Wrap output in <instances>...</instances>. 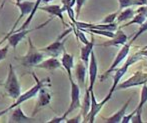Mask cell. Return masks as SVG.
Wrapping results in <instances>:
<instances>
[{
  "instance_id": "obj_32",
  "label": "cell",
  "mask_w": 147,
  "mask_h": 123,
  "mask_svg": "<svg viewBox=\"0 0 147 123\" xmlns=\"http://www.w3.org/2000/svg\"><path fill=\"white\" fill-rule=\"evenodd\" d=\"M81 119H82V115H81V113H79L77 116H75V117H73V118H66L65 119V122L66 123H79V122H81Z\"/></svg>"
},
{
  "instance_id": "obj_22",
  "label": "cell",
  "mask_w": 147,
  "mask_h": 123,
  "mask_svg": "<svg viewBox=\"0 0 147 123\" xmlns=\"http://www.w3.org/2000/svg\"><path fill=\"white\" fill-rule=\"evenodd\" d=\"M41 4H42V0H36V1L34 2V5H33L32 11H31V13L28 15V17H27V19L25 20V22L20 26V28H18L17 30H14V31H19V30H23V29H27L30 25V22L32 21L33 17H34V15L36 14L37 10L39 9V6H40Z\"/></svg>"
},
{
  "instance_id": "obj_3",
  "label": "cell",
  "mask_w": 147,
  "mask_h": 123,
  "mask_svg": "<svg viewBox=\"0 0 147 123\" xmlns=\"http://www.w3.org/2000/svg\"><path fill=\"white\" fill-rule=\"evenodd\" d=\"M3 86L7 95L12 99L16 100L21 94V87H20L19 80H18V77L12 64H9L8 66L7 77H6L5 82L3 83Z\"/></svg>"
},
{
  "instance_id": "obj_9",
  "label": "cell",
  "mask_w": 147,
  "mask_h": 123,
  "mask_svg": "<svg viewBox=\"0 0 147 123\" xmlns=\"http://www.w3.org/2000/svg\"><path fill=\"white\" fill-rule=\"evenodd\" d=\"M129 49H130V44H129V43L126 42L124 45H122L121 49H120L119 52L117 53L116 57H115V59L113 60L111 66L106 70V71H105L104 74H102L100 76V82H103V81H105V79H106L107 77L109 76V74H110L111 72L114 71V70L116 69L117 66L119 65V64L121 63V62L123 61V60L125 59L126 57H127L128 53H129Z\"/></svg>"
},
{
  "instance_id": "obj_7",
  "label": "cell",
  "mask_w": 147,
  "mask_h": 123,
  "mask_svg": "<svg viewBox=\"0 0 147 123\" xmlns=\"http://www.w3.org/2000/svg\"><path fill=\"white\" fill-rule=\"evenodd\" d=\"M70 85H71V92H70V96H71V101H70L69 107L66 110V112L63 114V118L66 119L67 116L70 113H72L73 111H75L76 109L80 108L81 105V101H80V87L78 86V84L76 82H74L73 80L70 81ZM65 121V120H64Z\"/></svg>"
},
{
  "instance_id": "obj_12",
  "label": "cell",
  "mask_w": 147,
  "mask_h": 123,
  "mask_svg": "<svg viewBox=\"0 0 147 123\" xmlns=\"http://www.w3.org/2000/svg\"><path fill=\"white\" fill-rule=\"evenodd\" d=\"M37 100L35 103V107L33 109V116L36 115L41 109L49 105L51 102V94L47 91L46 87H42L37 93Z\"/></svg>"
},
{
  "instance_id": "obj_27",
  "label": "cell",
  "mask_w": 147,
  "mask_h": 123,
  "mask_svg": "<svg viewBox=\"0 0 147 123\" xmlns=\"http://www.w3.org/2000/svg\"><path fill=\"white\" fill-rule=\"evenodd\" d=\"M119 1V9H124V8H127V7H130V6H133V5H139L136 0H118Z\"/></svg>"
},
{
  "instance_id": "obj_35",
  "label": "cell",
  "mask_w": 147,
  "mask_h": 123,
  "mask_svg": "<svg viewBox=\"0 0 147 123\" xmlns=\"http://www.w3.org/2000/svg\"><path fill=\"white\" fill-rule=\"evenodd\" d=\"M64 118H63V116H58V117H54V118H52L51 120H49L48 123H60V122H63L64 121Z\"/></svg>"
},
{
  "instance_id": "obj_8",
  "label": "cell",
  "mask_w": 147,
  "mask_h": 123,
  "mask_svg": "<svg viewBox=\"0 0 147 123\" xmlns=\"http://www.w3.org/2000/svg\"><path fill=\"white\" fill-rule=\"evenodd\" d=\"M140 58H141V55H139L138 53L134 54V55L130 56V57L128 58L127 61H126V63L124 64L122 67H120V68H118L117 70H115V74H114V77H113V84H112V87H111V89H110V92H109L108 94L112 95V93L115 91V88H116V86L118 85V83H119V81L121 80V78L123 77V75L127 72L129 66L131 65V64L135 63L136 61H138Z\"/></svg>"
},
{
  "instance_id": "obj_20",
  "label": "cell",
  "mask_w": 147,
  "mask_h": 123,
  "mask_svg": "<svg viewBox=\"0 0 147 123\" xmlns=\"http://www.w3.org/2000/svg\"><path fill=\"white\" fill-rule=\"evenodd\" d=\"M91 34V40L89 41L87 44H84V46L81 47L80 49V60L83 61V63L85 64L86 66H88L89 63V58H90V54L93 50V47H94V37H93V33H90Z\"/></svg>"
},
{
  "instance_id": "obj_31",
  "label": "cell",
  "mask_w": 147,
  "mask_h": 123,
  "mask_svg": "<svg viewBox=\"0 0 147 123\" xmlns=\"http://www.w3.org/2000/svg\"><path fill=\"white\" fill-rule=\"evenodd\" d=\"M8 47H9V45L7 44L4 47H2V48H0V61H2V60H4L6 58L8 53Z\"/></svg>"
},
{
  "instance_id": "obj_14",
  "label": "cell",
  "mask_w": 147,
  "mask_h": 123,
  "mask_svg": "<svg viewBox=\"0 0 147 123\" xmlns=\"http://www.w3.org/2000/svg\"><path fill=\"white\" fill-rule=\"evenodd\" d=\"M97 71H98V65H97V60L96 56H95L94 50H92L90 54V58H89V63H88V74H89V87L87 90L91 91L93 90V86H94L95 80L97 78Z\"/></svg>"
},
{
  "instance_id": "obj_39",
  "label": "cell",
  "mask_w": 147,
  "mask_h": 123,
  "mask_svg": "<svg viewBox=\"0 0 147 123\" xmlns=\"http://www.w3.org/2000/svg\"><path fill=\"white\" fill-rule=\"evenodd\" d=\"M21 1H23V0H16V2H21Z\"/></svg>"
},
{
  "instance_id": "obj_34",
  "label": "cell",
  "mask_w": 147,
  "mask_h": 123,
  "mask_svg": "<svg viewBox=\"0 0 147 123\" xmlns=\"http://www.w3.org/2000/svg\"><path fill=\"white\" fill-rule=\"evenodd\" d=\"M61 3L63 6H69V7H73L75 5V0H61Z\"/></svg>"
},
{
  "instance_id": "obj_2",
  "label": "cell",
  "mask_w": 147,
  "mask_h": 123,
  "mask_svg": "<svg viewBox=\"0 0 147 123\" xmlns=\"http://www.w3.org/2000/svg\"><path fill=\"white\" fill-rule=\"evenodd\" d=\"M32 75L35 79V84L33 85L30 89H28L26 92L21 93V94L19 95V97L16 99V101L14 102L12 105H10L9 107H7L9 110L12 109V108H14V107H16V106L20 105V104H22L23 102H25V101H27V100L35 97L37 95V93H38V91L40 90L42 87L50 86V78H49V77H46V78L41 79L40 80V79L37 78V76L34 73H32Z\"/></svg>"
},
{
  "instance_id": "obj_24",
  "label": "cell",
  "mask_w": 147,
  "mask_h": 123,
  "mask_svg": "<svg viewBox=\"0 0 147 123\" xmlns=\"http://www.w3.org/2000/svg\"><path fill=\"white\" fill-rule=\"evenodd\" d=\"M135 12H134L133 9L131 8H127V9L123 10L120 14L117 15V23H121L123 21H127V20H130L132 17L134 16Z\"/></svg>"
},
{
  "instance_id": "obj_5",
  "label": "cell",
  "mask_w": 147,
  "mask_h": 123,
  "mask_svg": "<svg viewBox=\"0 0 147 123\" xmlns=\"http://www.w3.org/2000/svg\"><path fill=\"white\" fill-rule=\"evenodd\" d=\"M51 20H52V18H51V19H49V20H47V21H45L44 23L39 25V26L34 27V28H31V29L27 28V29H23V30L14 31V32H12L11 34L6 35V36L4 37L1 41H0V45H1L5 40H7L8 41V45H9V46H11L12 48L15 50L16 47H17V45L19 44L22 40H23L24 37H25L26 35H28L30 32H32V31H34V30H38V29H41V28H43V27H45L47 24L49 23V22L51 21Z\"/></svg>"
},
{
  "instance_id": "obj_21",
  "label": "cell",
  "mask_w": 147,
  "mask_h": 123,
  "mask_svg": "<svg viewBox=\"0 0 147 123\" xmlns=\"http://www.w3.org/2000/svg\"><path fill=\"white\" fill-rule=\"evenodd\" d=\"M130 101H131V98L128 99L127 102H126V103L124 104V105L122 106L119 110H118L116 113L113 114L112 116H110V117H108V118H103V119H104V121L105 122H109V123H119V122H121L122 117L125 115L126 110H127L128 106H129Z\"/></svg>"
},
{
  "instance_id": "obj_17",
  "label": "cell",
  "mask_w": 147,
  "mask_h": 123,
  "mask_svg": "<svg viewBox=\"0 0 147 123\" xmlns=\"http://www.w3.org/2000/svg\"><path fill=\"white\" fill-rule=\"evenodd\" d=\"M39 9L41 11H44L46 13H48L49 15L53 16V17H58L60 20H61L62 24L66 25L65 21H64V17H63V10H62V7L59 5H55V4H52V5H44V6H39Z\"/></svg>"
},
{
  "instance_id": "obj_13",
  "label": "cell",
  "mask_w": 147,
  "mask_h": 123,
  "mask_svg": "<svg viewBox=\"0 0 147 123\" xmlns=\"http://www.w3.org/2000/svg\"><path fill=\"white\" fill-rule=\"evenodd\" d=\"M9 117H8V122L9 123H31L34 122V117H30L24 114L23 110L21 109L20 105L10 109Z\"/></svg>"
},
{
  "instance_id": "obj_4",
  "label": "cell",
  "mask_w": 147,
  "mask_h": 123,
  "mask_svg": "<svg viewBox=\"0 0 147 123\" xmlns=\"http://www.w3.org/2000/svg\"><path fill=\"white\" fill-rule=\"evenodd\" d=\"M70 32H72V27L66 29L62 34H60L55 41H53L51 44L47 45V46L43 47L40 50L45 54V55H49L51 57H58L63 53V51L65 50L64 48V44L66 42V36L69 34Z\"/></svg>"
},
{
  "instance_id": "obj_19",
  "label": "cell",
  "mask_w": 147,
  "mask_h": 123,
  "mask_svg": "<svg viewBox=\"0 0 147 123\" xmlns=\"http://www.w3.org/2000/svg\"><path fill=\"white\" fill-rule=\"evenodd\" d=\"M111 40L106 41V42L102 43V46H120V45H124L127 42V35L121 30H117V32L114 34Z\"/></svg>"
},
{
  "instance_id": "obj_33",
  "label": "cell",
  "mask_w": 147,
  "mask_h": 123,
  "mask_svg": "<svg viewBox=\"0 0 147 123\" xmlns=\"http://www.w3.org/2000/svg\"><path fill=\"white\" fill-rule=\"evenodd\" d=\"M134 113H135V109H134V111H132L130 114H128V115H124L123 117H122L121 122L122 123H128V122H130V121H131L132 116L134 115Z\"/></svg>"
},
{
  "instance_id": "obj_37",
  "label": "cell",
  "mask_w": 147,
  "mask_h": 123,
  "mask_svg": "<svg viewBox=\"0 0 147 123\" xmlns=\"http://www.w3.org/2000/svg\"><path fill=\"white\" fill-rule=\"evenodd\" d=\"M10 110L8 109V108H6V109H4V110H1V111H0V117H1V116H3L4 114H6L7 113V112H9Z\"/></svg>"
},
{
  "instance_id": "obj_26",
  "label": "cell",
  "mask_w": 147,
  "mask_h": 123,
  "mask_svg": "<svg viewBox=\"0 0 147 123\" xmlns=\"http://www.w3.org/2000/svg\"><path fill=\"white\" fill-rule=\"evenodd\" d=\"M147 102V85L146 83H144L143 86H142V89H141V94H140V102L138 104V106L135 108L136 111H141L142 112V109H143V106Z\"/></svg>"
},
{
  "instance_id": "obj_25",
  "label": "cell",
  "mask_w": 147,
  "mask_h": 123,
  "mask_svg": "<svg viewBox=\"0 0 147 123\" xmlns=\"http://www.w3.org/2000/svg\"><path fill=\"white\" fill-rule=\"evenodd\" d=\"M146 19H147V18L145 17V16L143 15V14H141V13H137V14H136V15H134L133 17L131 18V20H130V21L128 22L127 24L122 25L121 28H123V27L130 26V25H132V24H139V25H141V24H143L144 22L146 21Z\"/></svg>"
},
{
  "instance_id": "obj_18",
  "label": "cell",
  "mask_w": 147,
  "mask_h": 123,
  "mask_svg": "<svg viewBox=\"0 0 147 123\" xmlns=\"http://www.w3.org/2000/svg\"><path fill=\"white\" fill-rule=\"evenodd\" d=\"M86 71H87V66L83 63V61H78L75 66V77L77 80V84L80 88L85 87V77Z\"/></svg>"
},
{
  "instance_id": "obj_10",
  "label": "cell",
  "mask_w": 147,
  "mask_h": 123,
  "mask_svg": "<svg viewBox=\"0 0 147 123\" xmlns=\"http://www.w3.org/2000/svg\"><path fill=\"white\" fill-rule=\"evenodd\" d=\"M147 82V73H144L142 71H137L135 72L129 79H127L124 82L120 83L119 85H117L115 90L118 89H126L129 88V87L132 86H137V85H143L144 83Z\"/></svg>"
},
{
  "instance_id": "obj_30",
  "label": "cell",
  "mask_w": 147,
  "mask_h": 123,
  "mask_svg": "<svg viewBox=\"0 0 147 123\" xmlns=\"http://www.w3.org/2000/svg\"><path fill=\"white\" fill-rule=\"evenodd\" d=\"M141 114H142L141 111H136V110H135V113H134V115L132 116L131 121H130V122H132V123H142Z\"/></svg>"
},
{
  "instance_id": "obj_23",
  "label": "cell",
  "mask_w": 147,
  "mask_h": 123,
  "mask_svg": "<svg viewBox=\"0 0 147 123\" xmlns=\"http://www.w3.org/2000/svg\"><path fill=\"white\" fill-rule=\"evenodd\" d=\"M90 104H91V98H90V91L86 89L85 91V95H84V98L82 100V103L80 105V108H81V115L82 118H85L86 115L88 114L89 110H90Z\"/></svg>"
},
{
  "instance_id": "obj_36",
  "label": "cell",
  "mask_w": 147,
  "mask_h": 123,
  "mask_svg": "<svg viewBox=\"0 0 147 123\" xmlns=\"http://www.w3.org/2000/svg\"><path fill=\"white\" fill-rule=\"evenodd\" d=\"M139 55L141 56H145V57H147V49H144V50H140L139 52H137Z\"/></svg>"
},
{
  "instance_id": "obj_29",
  "label": "cell",
  "mask_w": 147,
  "mask_h": 123,
  "mask_svg": "<svg viewBox=\"0 0 147 123\" xmlns=\"http://www.w3.org/2000/svg\"><path fill=\"white\" fill-rule=\"evenodd\" d=\"M86 0H75V5H76V9H75V16L78 18V16H79L80 14V11H81V8L82 6L84 5V3H85Z\"/></svg>"
},
{
  "instance_id": "obj_15",
  "label": "cell",
  "mask_w": 147,
  "mask_h": 123,
  "mask_svg": "<svg viewBox=\"0 0 147 123\" xmlns=\"http://www.w3.org/2000/svg\"><path fill=\"white\" fill-rule=\"evenodd\" d=\"M35 67L39 68V69L48 70V71H54V70L61 68V62L57 57H49L40 61L38 64L35 65Z\"/></svg>"
},
{
  "instance_id": "obj_16",
  "label": "cell",
  "mask_w": 147,
  "mask_h": 123,
  "mask_svg": "<svg viewBox=\"0 0 147 123\" xmlns=\"http://www.w3.org/2000/svg\"><path fill=\"white\" fill-rule=\"evenodd\" d=\"M61 66H63V68L66 70L68 75V78L69 81L73 80L72 78V68L74 67V56L72 54H69L64 50L63 53L61 54Z\"/></svg>"
},
{
  "instance_id": "obj_28",
  "label": "cell",
  "mask_w": 147,
  "mask_h": 123,
  "mask_svg": "<svg viewBox=\"0 0 147 123\" xmlns=\"http://www.w3.org/2000/svg\"><path fill=\"white\" fill-rule=\"evenodd\" d=\"M117 15H118L117 12H114V13H112V14H109V15H107L106 17L101 21V23H113V22L115 21V19H116Z\"/></svg>"
},
{
  "instance_id": "obj_11",
  "label": "cell",
  "mask_w": 147,
  "mask_h": 123,
  "mask_svg": "<svg viewBox=\"0 0 147 123\" xmlns=\"http://www.w3.org/2000/svg\"><path fill=\"white\" fill-rule=\"evenodd\" d=\"M15 5L17 6L18 8H19L20 15H19V17H18L17 19L15 20V22H14V24H13V26H12L11 30L9 31V33H8L7 35L11 34V33L16 29V27H17L18 23H19V22L21 21V20L23 19L24 17L28 16L31 13V11H32V8H33V5H34V2L23 0V1H21V2H15Z\"/></svg>"
},
{
  "instance_id": "obj_38",
  "label": "cell",
  "mask_w": 147,
  "mask_h": 123,
  "mask_svg": "<svg viewBox=\"0 0 147 123\" xmlns=\"http://www.w3.org/2000/svg\"><path fill=\"white\" fill-rule=\"evenodd\" d=\"M51 1H53V0H42V3L43 4H48L49 2H51Z\"/></svg>"
},
{
  "instance_id": "obj_6",
  "label": "cell",
  "mask_w": 147,
  "mask_h": 123,
  "mask_svg": "<svg viewBox=\"0 0 147 123\" xmlns=\"http://www.w3.org/2000/svg\"><path fill=\"white\" fill-rule=\"evenodd\" d=\"M111 94H107L106 97L102 100L101 102H97L96 98H95V95L93 90L90 91V98H91V104H90V110H89L88 114L86 115V117L83 119L84 122H89L93 123L95 120V117L98 115V113L100 112V110L102 109V107L104 106V104L106 103L108 100L111 99Z\"/></svg>"
},
{
  "instance_id": "obj_1",
  "label": "cell",
  "mask_w": 147,
  "mask_h": 123,
  "mask_svg": "<svg viewBox=\"0 0 147 123\" xmlns=\"http://www.w3.org/2000/svg\"><path fill=\"white\" fill-rule=\"evenodd\" d=\"M28 44H29V48L25 55L20 56V57H15V60L18 61L22 66L24 67H35L36 64H38L40 61H42L45 57V54L41 51L40 49L36 48L33 45L31 38H28Z\"/></svg>"
},
{
  "instance_id": "obj_40",
  "label": "cell",
  "mask_w": 147,
  "mask_h": 123,
  "mask_svg": "<svg viewBox=\"0 0 147 123\" xmlns=\"http://www.w3.org/2000/svg\"><path fill=\"white\" fill-rule=\"evenodd\" d=\"M145 48H147V46H146V47H145Z\"/></svg>"
}]
</instances>
